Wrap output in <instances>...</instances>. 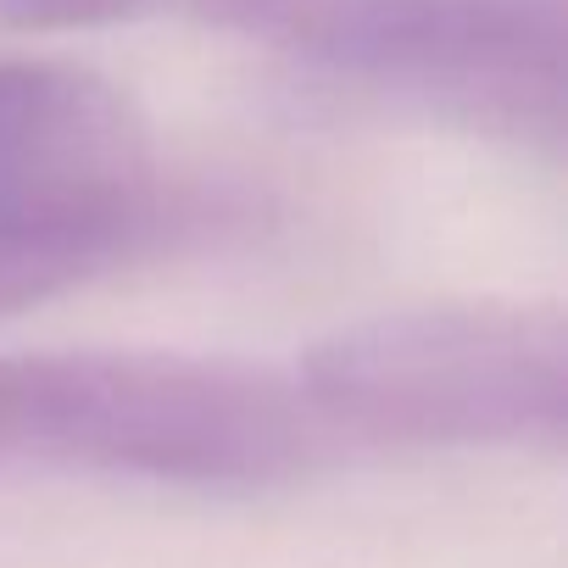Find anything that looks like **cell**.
<instances>
[{"instance_id": "obj_6", "label": "cell", "mask_w": 568, "mask_h": 568, "mask_svg": "<svg viewBox=\"0 0 568 568\" xmlns=\"http://www.w3.org/2000/svg\"><path fill=\"white\" fill-rule=\"evenodd\" d=\"M145 7L151 0H0V18L18 29H101Z\"/></svg>"}, {"instance_id": "obj_3", "label": "cell", "mask_w": 568, "mask_h": 568, "mask_svg": "<svg viewBox=\"0 0 568 568\" xmlns=\"http://www.w3.org/2000/svg\"><path fill=\"white\" fill-rule=\"evenodd\" d=\"M568 0H256L245 34L518 145H562Z\"/></svg>"}, {"instance_id": "obj_5", "label": "cell", "mask_w": 568, "mask_h": 568, "mask_svg": "<svg viewBox=\"0 0 568 568\" xmlns=\"http://www.w3.org/2000/svg\"><path fill=\"white\" fill-rule=\"evenodd\" d=\"M162 217L123 212H7L0 206V318L40 307L151 245Z\"/></svg>"}, {"instance_id": "obj_2", "label": "cell", "mask_w": 568, "mask_h": 568, "mask_svg": "<svg viewBox=\"0 0 568 568\" xmlns=\"http://www.w3.org/2000/svg\"><path fill=\"white\" fill-rule=\"evenodd\" d=\"M291 385L318 429L379 446H557L568 329L557 307H413L335 329Z\"/></svg>"}, {"instance_id": "obj_1", "label": "cell", "mask_w": 568, "mask_h": 568, "mask_svg": "<svg viewBox=\"0 0 568 568\" xmlns=\"http://www.w3.org/2000/svg\"><path fill=\"white\" fill-rule=\"evenodd\" d=\"M313 452V413L267 368L168 352L0 357V463L273 485L302 474Z\"/></svg>"}, {"instance_id": "obj_4", "label": "cell", "mask_w": 568, "mask_h": 568, "mask_svg": "<svg viewBox=\"0 0 568 568\" xmlns=\"http://www.w3.org/2000/svg\"><path fill=\"white\" fill-rule=\"evenodd\" d=\"M0 206L162 217L129 95L68 62H0Z\"/></svg>"}]
</instances>
